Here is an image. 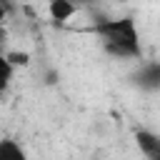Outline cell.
I'll use <instances>...</instances> for the list:
<instances>
[{"mask_svg":"<svg viewBox=\"0 0 160 160\" xmlns=\"http://www.w3.org/2000/svg\"><path fill=\"white\" fill-rule=\"evenodd\" d=\"M92 30L100 38V45L110 58H118V60H140L142 58V42H140L138 22L132 15L100 18Z\"/></svg>","mask_w":160,"mask_h":160,"instance_id":"1","label":"cell"},{"mask_svg":"<svg viewBox=\"0 0 160 160\" xmlns=\"http://www.w3.org/2000/svg\"><path fill=\"white\" fill-rule=\"evenodd\" d=\"M135 85L145 92H158L160 90V60H148L140 62V68L132 75Z\"/></svg>","mask_w":160,"mask_h":160,"instance_id":"2","label":"cell"},{"mask_svg":"<svg viewBox=\"0 0 160 160\" xmlns=\"http://www.w3.org/2000/svg\"><path fill=\"white\" fill-rule=\"evenodd\" d=\"M132 138L145 160H160V132H155L150 128H135Z\"/></svg>","mask_w":160,"mask_h":160,"instance_id":"3","label":"cell"},{"mask_svg":"<svg viewBox=\"0 0 160 160\" xmlns=\"http://www.w3.org/2000/svg\"><path fill=\"white\" fill-rule=\"evenodd\" d=\"M80 10V5L75 0H48V15L55 22H68L70 18H75Z\"/></svg>","mask_w":160,"mask_h":160,"instance_id":"4","label":"cell"},{"mask_svg":"<svg viewBox=\"0 0 160 160\" xmlns=\"http://www.w3.org/2000/svg\"><path fill=\"white\" fill-rule=\"evenodd\" d=\"M0 160H28V152L18 140L8 138V140L0 142Z\"/></svg>","mask_w":160,"mask_h":160,"instance_id":"5","label":"cell"},{"mask_svg":"<svg viewBox=\"0 0 160 160\" xmlns=\"http://www.w3.org/2000/svg\"><path fill=\"white\" fill-rule=\"evenodd\" d=\"M5 60H10V62L18 68V65H25V62H28V55H25V52H5Z\"/></svg>","mask_w":160,"mask_h":160,"instance_id":"6","label":"cell"},{"mask_svg":"<svg viewBox=\"0 0 160 160\" xmlns=\"http://www.w3.org/2000/svg\"><path fill=\"white\" fill-rule=\"evenodd\" d=\"M80 8H88V5H92V2H98V0H75Z\"/></svg>","mask_w":160,"mask_h":160,"instance_id":"7","label":"cell"}]
</instances>
